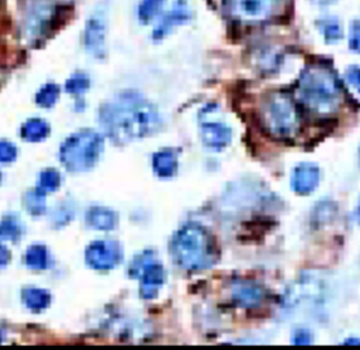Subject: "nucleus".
<instances>
[{
	"mask_svg": "<svg viewBox=\"0 0 360 350\" xmlns=\"http://www.w3.org/2000/svg\"><path fill=\"white\" fill-rule=\"evenodd\" d=\"M98 121L117 143H127L156 132L162 124L156 107L135 90L112 96L98 110Z\"/></svg>",
	"mask_w": 360,
	"mask_h": 350,
	"instance_id": "obj_1",
	"label": "nucleus"
},
{
	"mask_svg": "<svg viewBox=\"0 0 360 350\" xmlns=\"http://www.w3.org/2000/svg\"><path fill=\"white\" fill-rule=\"evenodd\" d=\"M297 98L311 114L330 117L340 108L343 93L330 67L322 63H309L300 74Z\"/></svg>",
	"mask_w": 360,
	"mask_h": 350,
	"instance_id": "obj_2",
	"label": "nucleus"
},
{
	"mask_svg": "<svg viewBox=\"0 0 360 350\" xmlns=\"http://www.w3.org/2000/svg\"><path fill=\"white\" fill-rule=\"evenodd\" d=\"M170 250L176 264L186 271H201L212 266L217 257L214 242L198 223L188 222L173 235Z\"/></svg>",
	"mask_w": 360,
	"mask_h": 350,
	"instance_id": "obj_3",
	"label": "nucleus"
},
{
	"mask_svg": "<svg viewBox=\"0 0 360 350\" xmlns=\"http://www.w3.org/2000/svg\"><path fill=\"white\" fill-rule=\"evenodd\" d=\"M260 121L264 131L277 139H290L300 129L297 105L284 91H271L263 98Z\"/></svg>",
	"mask_w": 360,
	"mask_h": 350,
	"instance_id": "obj_4",
	"label": "nucleus"
},
{
	"mask_svg": "<svg viewBox=\"0 0 360 350\" xmlns=\"http://www.w3.org/2000/svg\"><path fill=\"white\" fill-rule=\"evenodd\" d=\"M104 148L103 136L93 129H80L60 145L59 159L69 171L90 170L98 160Z\"/></svg>",
	"mask_w": 360,
	"mask_h": 350,
	"instance_id": "obj_5",
	"label": "nucleus"
},
{
	"mask_svg": "<svg viewBox=\"0 0 360 350\" xmlns=\"http://www.w3.org/2000/svg\"><path fill=\"white\" fill-rule=\"evenodd\" d=\"M62 13H65L62 4L53 0H34L24 15V37L32 44L44 39L55 30Z\"/></svg>",
	"mask_w": 360,
	"mask_h": 350,
	"instance_id": "obj_6",
	"label": "nucleus"
},
{
	"mask_svg": "<svg viewBox=\"0 0 360 350\" xmlns=\"http://www.w3.org/2000/svg\"><path fill=\"white\" fill-rule=\"evenodd\" d=\"M284 0H222L224 13L240 24H260L270 20Z\"/></svg>",
	"mask_w": 360,
	"mask_h": 350,
	"instance_id": "obj_7",
	"label": "nucleus"
},
{
	"mask_svg": "<svg viewBox=\"0 0 360 350\" xmlns=\"http://www.w3.org/2000/svg\"><path fill=\"white\" fill-rule=\"evenodd\" d=\"M129 274L131 277L139 278V294L145 299L155 298L166 281V271L155 259L153 252H143L138 254L131 263Z\"/></svg>",
	"mask_w": 360,
	"mask_h": 350,
	"instance_id": "obj_8",
	"label": "nucleus"
},
{
	"mask_svg": "<svg viewBox=\"0 0 360 350\" xmlns=\"http://www.w3.org/2000/svg\"><path fill=\"white\" fill-rule=\"evenodd\" d=\"M107 38V11L104 4H98L87 17L83 31V44L89 55L103 58L105 55Z\"/></svg>",
	"mask_w": 360,
	"mask_h": 350,
	"instance_id": "obj_9",
	"label": "nucleus"
},
{
	"mask_svg": "<svg viewBox=\"0 0 360 350\" xmlns=\"http://www.w3.org/2000/svg\"><path fill=\"white\" fill-rule=\"evenodd\" d=\"M122 257L121 247L114 240H94L86 247V263L96 270L114 268Z\"/></svg>",
	"mask_w": 360,
	"mask_h": 350,
	"instance_id": "obj_10",
	"label": "nucleus"
},
{
	"mask_svg": "<svg viewBox=\"0 0 360 350\" xmlns=\"http://www.w3.org/2000/svg\"><path fill=\"white\" fill-rule=\"evenodd\" d=\"M191 18V10L187 0H176L170 10L162 15L159 22L152 31V38L155 41L163 39L174 27L186 24Z\"/></svg>",
	"mask_w": 360,
	"mask_h": 350,
	"instance_id": "obj_11",
	"label": "nucleus"
},
{
	"mask_svg": "<svg viewBox=\"0 0 360 350\" xmlns=\"http://www.w3.org/2000/svg\"><path fill=\"white\" fill-rule=\"evenodd\" d=\"M231 298L238 306L253 309L262 305L264 299V290L255 281L239 278L231 285Z\"/></svg>",
	"mask_w": 360,
	"mask_h": 350,
	"instance_id": "obj_12",
	"label": "nucleus"
},
{
	"mask_svg": "<svg viewBox=\"0 0 360 350\" xmlns=\"http://www.w3.org/2000/svg\"><path fill=\"white\" fill-rule=\"evenodd\" d=\"M321 181V170L314 163H300L294 167L291 174V188L295 194L308 195L311 194Z\"/></svg>",
	"mask_w": 360,
	"mask_h": 350,
	"instance_id": "obj_13",
	"label": "nucleus"
},
{
	"mask_svg": "<svg viewBox=\"0 0 360 350\" xmlns=\"http://www.w3.org/2000/svg\"><path fill=\"white\" fill-rule=\"evenodd\" d=\"M201 139L210 149L221 150L232 141V129L219 121H205L201 124Z\"/></svg>",
	"mask_w": 360,
	"mask_h": 350,
	"instance_id": "obj_14",
	"label": "nucleus"
},
{
	"mask_svg": "<svg viewBox=\"0 0 360 350\" xmlns=\"http://www.w3.org/2000/svg\"><path fill=\"white\" fill-rule=\"evenodd\" d=\"M86 222L98 231H111L118 222L117 214L105 207H91L86 212Z\"/></svg>",
	"mask_w": 360,
	"mask_h": 350,
	"instance_id": "obj_15",
	"label": "nucleus"
},
{
	"mask_svg": "<svg viewBox=\"0 0 360 350\" xmlns=\"http://www.w3.org/2000/svg\"><path fill=\"white\" fill-rule=\"evenodd\" d=\"M152 167L159 177L169 179L177 171V155L172 149H162L153 155Z\"/></svg>",
	"mask_w": 360,
	"mask_h": 350,
	"instance_id": "obj_16",
	"label": "nucleus"
},
{
	"mask_svg": "<svg viewBox=\"0 0 360 350\" xmlns=\"http://www.w3.org/2000/svg\"><path fill=\"white\" fill-rule=\"evenodd\" d=\"M22 302L25 306L31 311L39 312L42 309H46L51 304V295L46 290L38 288V287H25L21 292Z\"/></svg>",
	"mask_w": 360,
	"mask_h": 350,
	"instance_id": "obj_17",
	"label": "nucleus"
},
{
	"mask_svg": "<svg viewBox=\"0 0 360 350\" xmlns=\"http://www.w3.org/2000/svg\"><path fill=\"white\" fill-rule=\"evenodd\" d=\"M49 134V125L41 118H30L21 127V136L28 142H39Z\"/></svg>",
	"mask_w": 360,
	"mask_h": 350,
	"instance_id": "obj_18",
	"label": "nucleus"
},
{
	"mask_svg": "<svg viewBox=\"0 0 360 350\" xmlns=\"http://www.w3.org/2000/svg\"><path fill=\"white\" fill-rule=\"evenodd\" d=\"M25 264L34 270H44L49 264V253L44 245H31L25 252Z\"/></svg>",
	"mask_w": 360,
	"mask_h": 350,
	"instance_id": "obj_19",
	"label": "nucleus"
},
{
	"mask_svg": "<svg viewBox=\"0 0 360 350\" xmlns=\"http://www.w3.org/2000/svg\"><path fill=\"white\" fill-rule=\"evenodd\" d=\"M166 0H141L136 7L138 20L142 24H149L158 15H160L162 8L165 7Z\"/></svg>",
	"mask_w": 360,
	"mask_h": 350,
	"instance_id": "obj_20",
	"label": "nucleus"
},
{
	"mask_svg": "<svg viewBox=\"0 0 360 350\" xmlns=\"http://www.w3.org/2000/svg\"><path fill=\"white\" fill-rule=\"evenodd\" d=\"M319 28H321V32H322V35H323V38L328 44H335V42L340 41L342 37H343L342 25H340L339 20L336 17L322 18L321 24H319Z\"/></svg>",
	"mask_w": 360,
	"mask_h": 350,
	"instance_id": "obj_21",
	"label": "nucleus"
},
{
	"mask_svg": "<svg viewBox=\"0 0 360 350\" xmlns=\"http://www.w3.org/2000/svg\"><path fill=\"white\" fill-rule=\"evenodd\" d=\"M59 94H60V89L58 84L55 83H46L44 84L35 94V103L39 105V107H44V108H49L52 107L58 98H59Z\"/></svg>",
	"mask_w": 360,
	"mask_h": 350,
	"instance_id": "obj_22",
	"label": "nucleus"
},
{
	"mask_svg": "<svg viewBox=\"0 0 360 350\" xmlns=\"http://www.w3.org/2000/svg\"><path fill=\"white\" fill-rule=\"evenodd\" d=\"M25 207L30 214L32 215H41L45 211L46 201H45V191H42L39 187H35L30 190L25 194Z\"/></svg>",
	"mask_w": 360,
	"mask_h": 350,
	"instance_id": "obj_23",
	"label": "nucleus"
},
{
	"mask_svg": "<svg viewBox=\"0 0 360 350\" xmlns=\"http://www.w3.org/2000/svg\"><path fill=\"white\" fill-rule=\"evenodd\" d=\"M90 87V77L82 72L73 73L65 83V90L73 96H82Z\"/></svg>",
	"mask_w": 360,
	"mask_h": 350,
	"instance_id": "obj_24",
	"label": "nucleus"
},
{
	"mask_svg": "<svg viewBox=\"0 0 360 350\" xmlns=\"http://www.w3.org/2000/svg\"><path fill=\"white\" fill-rule=\"evenodd\" d=\"M22 233V228L15 218H4L0 221V238L17 240Z\"/></svg>",
	"mask_w": 360,
	"mask_h": 350,
	"instance_id": "obj_25",
	"label": "nucleus"
},
{
	"mask_svg": "<svg viewBox=\"0 0 360 350\" xmlns=\"http://www.w3.org/2000/svg\"><path fill=\"white\" fill-rule=\"evenodd\" d=\"M60 184V174L58 170L55 169H45L41 174H39V180H38V187L42 191H55Z\"/></svg>",
	"mask_w": 360,
	"mask_h": 350,
	"instance_id": "obj_26",
	"label": "nucleus"
},
{
	"mask_svg": "<svg viewBox=\"0 0 360 350\" xmlns=\"http://www.w3.org/2000/svg\"><path fill=\"white\" fill-rule=\"evenodd\" d=\"M349 48L360 53V20H354L349 28Z\"/></svg>",
	"mask_w": 360,
	"mask_h": 350,
	"instance_id": "obj_27",
	"label": "nucleus"
},
{
	"mask_svg": "<svg viewBox=\"0 0 360 350\" xmlns=\"http://www.w3.org/2000/svg\"><path fill=\"white\" fill-rule=\"evenodd\" d=\"M17 156V148L8 141H0V163H10Z\"/></svg>",
	"mask_w": 360,
	"mask_h": 350,
	"instance_id": "obj_28",
	"label": "nucleus"
},
{
	"mask_svg": "<svg viewBox=\"0 0 360 350\" xmlns=\"http://www.w3.org/2000/svg\"><path fill=\"white\" fill-rule=\"evenodd\" d=\"M346 80L347 83L357 91L360 93V66L359 65H352L346 69Z\"/></svg>",
	"mask_w": 360,
	"mask_h": 350,
	"instance_id": "obj_29",
	"label": "nucleus"
},
{
	"mask_svg": "<svg viewBox=\"0 0 360 350\" xmlns=\"http://www.w3.org/2000/svg\"><path fill=\"white\" fill-rule=\"evenodd\" d=\"M312 340H314L312 333L309 330H307V329H298L292 335V344L305 346V344H311Z\"/></svg>",
	"mask_w": 360,
	"mask_h": 350,
	"instance_id": "obj_30",
	"label": "nucleus"
},
{
	"mask_svg": "<svg viewBox=\"0 0 360 350\" xmlns=\"http://www.w3.org/2000/svg\"><path fill=\"white\" fill-rule=\"evenodd\" d=\"M8 261H10V252L6 246L0 245V267L7 266Z\"/></svg>",
	"mask_w": 360,
	"mask_h": 350,
	"instance_id": "obj_31",
	"label": "nucleus"
},
{
	"mask_svg": "<svg viewBox=\"0 0 360 350\" xmlns=\"http://www.w3.org/2000/svg\"><path fill=\"white\" fill-rule=\"evenodd\" d=\"M311 1L316 6H330V4L336 3L338 0H311Z\"/></svg>",
	"mask_w": 360,
	"mask_h": 350,
	"instance_id": "obj_32",
	"label": "nucleus"
},
{
	"mask_svg": "<svg viewBox=\"0 0 360 350\" xmlns=\"http://www.w3.org/2000/svg\"><path fill=\"white\" fill-rule=\"evenodd\" d=\"M354 221L357 223H360V198L357 201V205H356V209H354Z\"/></svg>",
	"mask_w": 360,
	"mask_h": 350,
	"instance_id": "obj_33",
	"label": "nucleus"
},
{
	"mask_svg": "<svg viewBox=\"0 0 360 350\" xmlns=\"http://www.w3.org/2000/svg\"><path fill=\"white\" fill-rule=\"evenodd\" d=\"M345 344H360V339L359 337H352V339H347L345 342Z\"/></svg>",
	"mask_w": 360,
	"mask_h": 350,
	"instance_id": "obj_34",
	"label": "nucleus"
},
{
	"mask_svg": "<svg viewBox=\"0 0 360 350\" xmlns=\"http://www.w3.org/2000/svg\"><path fill=\"white\" fill-rule=\"evenodd\" d=\"M1 342H3V332L0 330V343H1Z\"/></svg>",
	"mask_w": 360,
	"mask_h": 350,
	"instance_id": "obj_35",
	"label": "nucleus"
},
{
	"mask_svg": "<svg viewBox=\"0 0 360 350\" xmlns=\"http://www.w3.org/2000/svg\"><path fill=\"white\" fill-rule=\"evenodd\" d=\"M0 181H1V174H0Z\"/></svg>",
	"mask_w": 360,
	"mask_h": 350,
	"instance_id": "obj_36",
	"label": "nucleus"
}]
</instances>
